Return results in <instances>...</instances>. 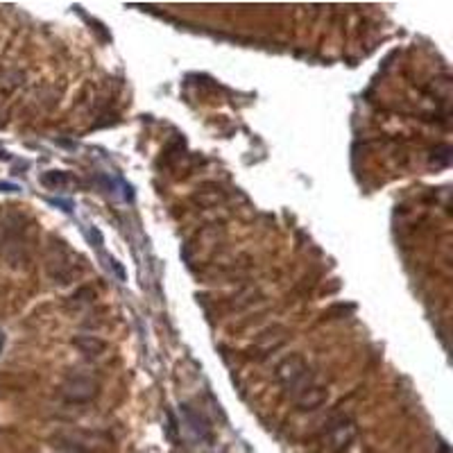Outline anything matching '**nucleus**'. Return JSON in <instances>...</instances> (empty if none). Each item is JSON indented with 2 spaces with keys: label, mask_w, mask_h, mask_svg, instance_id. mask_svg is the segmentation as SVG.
<instances>
[{
  "label": "nucleus",
  "mask_w": 453,
  "mask_h": 453,
  "mask_svg": "<svg viewBox=\"0 0 453 453\" xmlns=\"http://www.w3.org/2000/svg\"><path fill=\"white\" fill-rule=\"evenodd\" d=\"M98 390H100V385L93 376L75 374L66 378V383L62 385V397L68 403H86L98 397Z\"/></svg>",
  "instance_id": "f257e3e1"
},
{
  "label": "nucleus",
  "mask_w": 453,
  "mask_h": 453,
  "mask_svg": "<svg viewBox=\"0 0 453 453\" xmlns=\"http://www.w3.org/2000/svg\"><path fill=\"white\" fill-rule=\"evenodd\" d=\"M306 372H308V365H306V360H304V356H299V353H290V356L284 358L277 365L275 376H277L279 383L286 385V388H295V385L306 376Z\"/></svg>",
  "instance_id": "f03ea898"
},
{
  "label": "nucleus",
  "mask_w": 453,
  "mask_h": 453,
  "mask_svg": "<svg viewBox=\"0 0 453 453\" xmlns=\"http://www.w3.org/2000/svg\"><path fill=\"white\" fill-rule=\"evenodd\" d=\"M59 444H68L73 449H80V451H95V449H102L107 442V435H100L95 431H75V433H66L62 438H57Z\"/></svg>",
  "instance_id": "7ed1b4c3"
},
{
  "label": "nucleus",
  "mask_w": 453,
  "mask_h": 453,
  "mask_svg": "<svg viewBox=\"0 0 453 453\" xmlns=\"http://www.w3.org/2000/svg\"><path fill=\"white\" fill-rule=\"evenodd\" d=\"M356 433H358V428L351 419H340V422L329 428V447H331V451L340 453L356 440Z\"/></svg>",
  "instance_id": "20e7f679"
},
{
  "label": "nucleus",
  "mask_w": 453,
  "mask_h": 453,
  "mask_svg": "<svg viewBox=\"0 0 453 453\" xmlns=\"http://www.w3.org/2000/svg\"><path fill=\"white\" fill-rule=\"evenodd\" d=\"M326 397H329L326 388H320V385H311V388L302 390V394L297 397V408L304 410V413H308V410H317V408L326 401Z\"/></svg>",
  "instance_id": "39448f33"
},
{
  "label": "nucleus",
  "mask_w": 453,
  "mask_h": 453,
  "mask_svg": "<svg viewBox=\"0 0 453 453\" xmlns=\"http://www.w3.org/2000/svg\"><path fill=\"white\" fill-rule=\"evenodd\" d=\"M73 344H75L84 356H93V358H98L107 349L104 340H100V338H95V335H75L73 338Z\"/></svg>",
  "instance_id": "423d86ee"
},
{
  "label": "nucleus",
  "mask_w": 453,
  "mask_h": 453,
  "mask_svg": "<svg viewBox=\"0 0 453 453\" xmlns=\"http://www.w3.org/2000/svg\"><path fill=\"white\" fill-rule=\"evenodd\" d=\"M181 413H184L186 422L191 424L193 433L197 435V438H207V435H209V424L204 422V417H202L200 413H193V410L188 408V406H184V408H181Z\"/></svg>",
  "instance_id": "0eeeda50"
},
{
  "label": "nucleus",
  "mask_w": 453,
  "mask_h": 453,
  "mask_svg": "<svg viewBox=\"0 0 453 453\" xmlns=\"http://www.w3.org/2000/svg\"><path fill=\"white\" fill-rule=\"evenodd\" d=\"M66 181H68V177L62 175V172H48V175H44L46 186H64Z\"/></svg>",
  "instance_id": "6e6552de"
},
{
  "label": "nucleus",
  "mask_w": 453,
  "mask_h": 453,
  "mask_svg": "<svg viewBox=\"0 0 453 453\" xmlns=\"http://www.w3.org/2000/svg\"><path fill=\"white\" fill-rule=\"evenodd\" d=\"M55 453H84V451L73 449V447H68V444H57V447H55Z\"/></svg>",
  "instance_id": "1a4fd4ad"
}]
</instances>
